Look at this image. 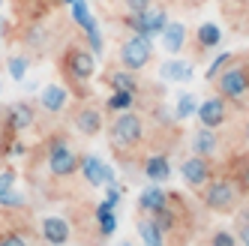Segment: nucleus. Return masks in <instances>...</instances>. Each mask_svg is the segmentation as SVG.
Returning a JSON list of instances; mask_svg holds the SVG:
<instances>
[{
  "instance_id": "1",
  "label": "nucleus",
  "mask_w": 249,
  "mask_h": 246,
  "mask_svg": "<svg viewBox=\"0 0 249 246\" xmlns=\"http://www.w3.org/2000/svg\"><path fill=\"white\" fill-rule=\"evenodd\" d=\"M141 141H144V120L132 111H120L111 123V144L120 150H129L138 147Z\"/></svg>"
},
{
  "instance_id": "2",
  "label": "nucleus",
  "mask_w": 249,
  "mask_h": 246,
  "mask_svg": "<svg viewBox=\"0 0 249 246\" xmlns=\"http://www.w3.org/2000/svg\"><path fill=\"white\" fill-rule=\"evenodd\" d=\"M63 72L72 81H90L96 72V54L84 45H69L63 51Z\"/></svg>"
},
{
  "instance_id": "3",
  "label": "nucleus",
  "mask_w": 249,
  "mask_h": 246,
  "mask_svg": "<svg viewBox=\"0 0 249 246\" xmlns=\"http://www.w3.org/2000/svg\"><path fill=\"white\" fill-rule=\"evenodd\" d=\"M150 60H153V42H150V36H138V33H132V36L120 45V63H123V69H129V72L144 69Z\"/></svg>"
},
{
  "instance_id": "4",
  "label": "nucleus",
  "mask_w": 249,
  "mask_h": 246,
  "mask_svg": "<svg viewBox=\"0 0 249 246\" xmlns=\"http://www.w3.org/2000/svg\"><path fill=\"white\" fill-rule=\"evenodd\" d=\"M201 201L207 210H231L237 201V186L231 177H216V180H210L201 192Z\"/></svg>"
},
{
  "instance_id": "5",
  "label": "nucleus",
  "mask_w": 249,
  "mask_h": 246,
  "mask_svg": "<svg viewBox=\"0 0 249 246\" xmlns=\"http://www.w3.org/2000/svg\"><path fill=\"white\" fill-rule=\"evenodd\" d=\"M216 87H219V96H222V99L240 102V99L249 93V66H243V63L228 66L225 72H219Z\"/></svg>"
},
{
  "instance_id": "6",
  "label": "nucleus",
  "mask_w": 249,
  "mask_h": 246,
  "mask_svg": "<svg viewBox=\"0 0 249 246\" xmlns=\"http://www.w3.org/2000/svg\"><path fill=\"white\" fill-rule=\"evenodd\" d=\"M78 156L75 150L69 147L63 138H54V141L48 144V171L54 174V177H72L78 171Z\"/></svg>"
},
{
  "instance_id": "7",
  "label": "nucleus",
  "mask_w": 249,
  "mask_h": 246,
  "mask_svg": "<svg viewBox=\"0 0 249 246\" xmlns=\"http://www.w3.org/2000/svg\"><path fill=\"white\" fill-rule=\"evenodd\" d=\"M180 177H183V183L186 186H192V189H204L210 180H213V165H210V159L207 156H189V159L180 165Z\"/></svg>"
},
{
  "instance_id": "8",
  "label": "nucleus",
  "mask_w": 249,
  "mask_h": 246,
  "mask_svg": "<svg viewBox=\"0 0 249 246\" xmlns=\"http://www.w3.org/2000/svg\"><path fill=\"white\" fill-rule=\"evenodd\" d=\"M126 24L138 33V36H156V33L165 30L168 18H165L162 9H147V12H129Z\"/></svg>"
},
{
  "instance_id": "9",
  "label": "nucleus",
  "mask_w": 249,
  "mask_h": 246,
  "mask_svg": "<svg viewBox=\"0 0 249 246\" xmlns=\"http://www.w3.org/2000/svg\"><path fill=\"white\" fill-rule=\"evenodd\" d=\"M81 174H84V180L90 183V186H105V183H114V171L105 165L96 153H87L84 159H81Z\"/></svg>"
},
{
  "instance_id": "10",
  "label": "nucleus",
  "mask_w": 249,
  "mask_h": 246,
  "mask_svg": "<svg viewBox=\"0 0 249 246\" xmlns=\"http://www.w3.org/2000/svg\"><path fill=\"white\" fill-rule=\"evenodd\" d=\"M198 120H201V126H207V129H219L222 123H225V99L222 96H210V99H204V102H198Z\"/></svg>"
},
{
  "instance_id": "11",
  "label": "nucleus",
  "mask_w": 249,
  "mask_h": 246,
  "mask_svg": "<svg viewBox=\"0 0 249 246\" xmlns=\"http://www.w3.org/2000/svg\"><path fill=\"white\" fill-rule=\"evenodd\" d=\"M72 120H75V129H78L81 135H87V138H93V135L102 132V114H99V108H93V105H84V108H78Z\"/></svg>"
},
{
  "instance_id": "12",
  "label": "nucleus",
  "mask_w": 249,
  "mask_h": 246,
  "mask_svg": "<svg viewBox=\"0 0 249 246\" xmlns=\"http://www.w3.org/2000/svg\"><path fill=\"white\" fill-rule=\"evenodd\" d=\"M69 234H72V228H69V222L63 216H45L42 219V237H45V243L63 246L69 240Z\"/></svg>"
},
{
  "instance_id": "13",
  "label": "nucleus",
  "mask_w": 249,
  "mask_h": 246,
  "mask_svg": "<svg viewBox=\"0 0 249 246\" xmlns=\"http://www.w3.org/2000/svg\"><path fill=\"white\" fill-rule=\"evenodd\" d=\"M159 36H162V45H165L168 54H180V48L186 45V24L183 21H168Z\"/></svg>"
},
{
  "instance_id": "14",
  "label": "nucleus",
  "mask_w": 249,
  "mask_h": 246,
  "mask_svg": "<svg viewBox=\"0 0 249 246\" xmlns=\"http://www.w3.org/2000/svg\"><path fill=\"white\" fill-rule=\"evenodd\" d=\"M216 147H219V138H216L213 129L201 126V129L192 132V153L195 156H207V159H210V156L216 153Z\"/></svg>"
},
{
  "instance_id": "15",
  "label": "nucleus",
  "mask_w": 249,
  "mask_h": 246,
  "mask_svg": "<svg viewBox=\"0 0 249 246\" xmlns=\"http://www.w3.org/2000/svg\"><path fill=\"white\" fill-rule=\"evenodd\" d=\"M66 99H69V93L63 90L60 84H48V87H42V93H39V102H42V108L48 114H60L66 108Z\"/></svg>"
},
{
  "instance_id": "16",
  "label": "nucleus",
  "mask_w": 249,
  "mask_h": 246,
  "mask_svg": "<svg viewBox=\"0 0 249 246\" xmlns=\"http://www.w3.org/2000/svg\"><path fill=\"white\" fill-rule=\"evenodd\" d=\"M30 123H33V108L27 102H15V105L6 108V126L12 132H24Z\"/></svg>"
},
{
  "instance_id": "17",
  "label": "nucleus",
  "mask_w": 249,
  "mask_h": 246,
  "mask_svg": "<svg viewBox=\"0 0 249 246\" xmlns=\"http://www.w3.org/2000/svg\"><path fill=\"white\" fill-rule=\"evenodd\" d=\"M168 204V195H165V189H159V183L147 186V189H141V195H138V207L144 210V213H156V210H162Z\"/></svg>"
},
{
  "instance_id": "18",
  "label": "nucleus",
  "mask_w": 249,
  "mask_h": 246,
  "mask_svg": "<svg viewBox=\"0 0 249 246\" xmlns=\"http://www.w3.org/2000/svg\"><path fill=\"white\" fill-rule=\"evenodd\" d=\"M144 174H147V180L153 183H162L171 177V162H168V156H147L144 159Z\"/></svg>"
},
{
  "instance_id": "19",
  "label": "nucleus",
  "mask_w": 249,
  "mask_h": 246,
  "mask_svg": "<svg viewBox=\"0 0 249 246\" xmlns=\"http://www.w3.org/2000/svg\"><path fill=\"white\" fill-rule=\"evenodd\" d=\"M138 237H141L144 246H165V234L159 231V225L153 222V216L150 219H138Z\"/></svg>"
},
{
  "instance_id": "20",
  "label": "nucleus",
  "mask_w": 249,
  "mask_h": 246,
  "mask_svg": "<svg viewBox=\"0 0 249 246\" xmlns=\"http://www.w3.org/2000/svg\"><path fill=\"white\" fill-rule=\"evenodd\" d=\"M192 63H186V60H168V63H162V69H159V75L162 78H168V81H186V78H192Z\"/></svg>"
},
{
  "instance_id": "21",
  "label": "nucleus",
  "mask_w": 249,
  "mask_h": 246,
  "mask_svg": "<svg viewBox=\"0 0 249 246\" xmlns=\"http://www.w3.org/2000/svg\"><path fill=\"white\" fill-rule=\"evenodd\" d=\"M114 204H117V201H111V198H105V201L99 204V210H96V222H99V231H102V234H111L114 228H117V216H114Z\"/></svg>"
},
{
  "instance_id": "22",
  "label": "nucleus",
  "mask_w": 249,
  "mask_h": 246,
  "mask_svg": "<svg viewBox=\"0 0 249 246\" xmlns=\"http://www.w3.org/2000/svg\"><path fill=\"white\" fill-rule=\"evenodd\" d=\"M195 39H198V45H201V48H216V45H219V39H222V30H219V24L204 21V24L198 27V33H195Z\"/></svg>"
},
{
  "instance_id": "23",
  "label": "nucleus",
  "mask_w": 249,
  "mask_h": 246,
  "mask_svg": "<svg viewBox=\"0 0 249 246\" xmlns=\"http://www.w3.org/2000/svg\"><path fill=\"white\" fill-rule=\"evenodd\" d=\"M108 84L114 87V90H129V93H135V90H138V81L132 78L129 69H123V72L117 69V72H111V75H108Z\"/></svg>"
},
{
  "instance_id": "24",
  "label": "nucleus",
  "mask_w": 249,
  "mask_h": 246,
  "mask_svg": "<svg viewBox=\"0 0 249 246\" xmlns=\"http://www.w3.org/2000/svg\"><path fill=\"white\" fill-rule=\"evenodd\" d=\"M132 102H135V93H129V90H114L111 93V99H108V111H129L132 108Z\"/></svg>"
},
{
  "instance_id": "25",
  "label": "nucleus",
  "mask_w": 249,
  "mask_h": 246,
  "mask_svg": "<svg viewBox=\"0 0 249 246\" xmlns=\"http://www.w3.org/2000/svg\"><path fill=\"white\" fill-rule=\"evenodd\" d=\"M195 111H198V99H195L192 93H180V99H177V111H174V117H177V120H186V117H192Z\"/></svg>"
},
{
  "instance_id": "26",
  "label": "nucleus",
  "mask_w": 249,
  "mask_h": 246,
  "mask_svg": "<svg viewBox=\"0 0 249 246\" xmlns=\"http://www.w3.org/2000/svg\"><path fill=\"white\" fill-rule=\"evenodd\" d=\"M72 18H75V24H78L81 30L93 21V15H90V9H87L84 0H75V3H72Z\"/></svg>"
},
{
  "instance_id": "27",
  "label": "nucleus",
  "mask_w": 249,
  "mask_h": 246,
  "mask_svg": "<svg viewBox=\"0 0 249 246\" xmlns=\"http://www.w3.org/2000/svg\"><path fill=\"white\" fill-rule=\"evenodd\" d=\"M27 66H30V60H27V57L12 54V57H9V75H12L15 81H21V78L27 75Z\"/></svg>"
},
{
  "instance_id": "28",
  "label": "nucleus",
  "mask_w": 249,
  "mask_h": 246,
  "mask_svg": "<svg viewBox=\"0 0 249 246\" xmlns=\"http://www.w3.org/2000/svg\"><path fill=\"white\" fill-rule=\"evenodd\" d=\"M84 33H87V45H90V51H93V54L99 57V54H102V36H99V24H96V21H90V24L84 27Z\"/></svg>"
},
{
  "instance_id": "29",
  "label": "nucleus",
  "mask_w": 249,
  "mask_h": 246,
  "mask_svg": "<svg viewBox=\"0 0 249 246\" xmlns=\"http://www.w3.org/2000/svg\"><path fill=\"white\" fill-rule=\"evenodd\" d=\"M210 246H237V237L231 231H225V228H216L210 234Z\"/></svg>"
},
{
  "instance_id": "30",
  "label": "nucleus",
  "mask_w": 249,
  "mask_h": 246,
  "mask_svg": "<svg viewBox=\"0 0 249 246\" xmlns=\"http://www.w3.org/2000/svg\"><path fill=\"white\" fill-rule=\"evenodd\" d=\"M12 186H15V174L12 171H0V204H3V198L12 192Z\"/></svg>"
},
{
  "instance_id": "31",
  "label": "nucleus",
  "mask_w": 249,
  "mask_h": 246,
  "mask_svg": "<svg viewBox=\"0 0 249 246\" xmlns=\"http://www.w3.org/2000/svg\"><path fill=\"white\" fill-rule=\"evenodd\" d=\"M24 42H27L30 48H42V45H45V30H39V27L27 30V33H24Z\"/></svg>"
},
{
  "instance_id": "32",
  "label": "nucleus",
  "mask_w": 249,
  "mask_h": 246,
  "mask_svg": "<svg viewBox=\"0 0 249 246\" xmlns=\"http://www.w3.org/2000/svg\"><path fill=\"white\" fill-rule=\"evenodd\" d=\"M0 246H27V237L18 234V231H6L0 237Z\"/></svg>"
},
{
  "instance_id": "33",
  "label": "nucleus",
  "mask_w": 249,
  "mask_h": 246,
  "mask_svg": "<svg viewBox=\"0 0 249 246\" xmlns=\"http://www.w3.org/2000/svg\"><path fill=\"white\" fill-rule=\"evenodd\" d=\"M228 60H231V54H219L216 60H213V63L207 66V78H210V81L216 78V72H222V69H225V63H228Z\"/></svg>"
},
{
  "instance_id": "34",
  "label": "nucleus",
  "mask_w": 249,
  "mask_h": 246,
  "mask_svg": "<svg viewBox=\"0 0 249 246\" xmlns=\"http://www.w3.org/2000/svg\"><path fill=\"white\" fill-rule=\"evenodd\" d=\"M123 3H126V9H129V12H147L153 0H123Z\"/></svg>"
},
{
  "instance_id": "35",
  "label": "nucleus",
  "mask_w": 249,
  "mask_h": 246,
  "mask_svg": "<svg viewBox=\"0 0 249 246\" xmlns=\"http://www.w3.org/2000/svg\"><path fill=\"white\" fill-rule=\"evenodd\" d=\"M24 204V198L18 195V192H9V195L3 198V207H21Z\"/></svg>"
},
{
  "instance_id": "36",
  "label": "nucleus",
  "mask_w": 249,
  "mask_h": 246,
  "mask_svg": "<svg viewBox=\"0 0 249 246\" xmlns=\"http://www.w3.org/2000/svg\"><path fill=\"white\" fill-rule=\"evenodd\" d=\"M237 243L240 246H249V222L240 225V231H237Z\"/></svg>"
},
{
  "instance_id": "37",
  "label": "nucleus",
  "mask_w": 249,
  "mask_h": 246,
  "mask_svg": "<svg viewBox=\"0 0 249 246\" xmlns=\"http://www.w3.org/2000/svg\"><path fill=\"white\" fill-rule=\"evenodd\" d=\"M120 246H135V243H129V240H123V243H120Z\"/></svg>"
},
{
  "instance_id": "38",
  "label": "nucleus",
  "mask_w": 249,
  "mask_h": 246,
  "mask_svg": "<svg viewBox=\"0 0 249 246\" xmlns=\"http://www.w3.org/2000/svg\"><path fill=\"white\" fill-rule=\"evenodd\" d=\"M63 3H69V6H72V3H75V0H63Z\"/></svg>"
},
{
  "instance_id": "39",
  "label": "nucleus",
  "mask_w": 249,
  "mask_h": 246,
  "mask_svg": "<svg viewBox=\"0 0 249 246\" xmlns=\"http://www.w3.org/2000/svg\"><path fill=\"white\" fill-rule=\"evenodd\" d=\"M0 30H3V18H0Z\"/></svg>"
},
{
  "instance_id": "40",
  "label": "nucleus",
  "mask_w": 249,
  "mask_h": 246,
  "mask_svg": "<svg viewBox=\"0 0 249 246\" xmlns=\"http://www.w3.org/2000/svg\"><path fill=\"white\" fill-rule=\"evenodd\" d=\"M0 6H3V0H0Z\"/></svg>"
}]
</instances>
